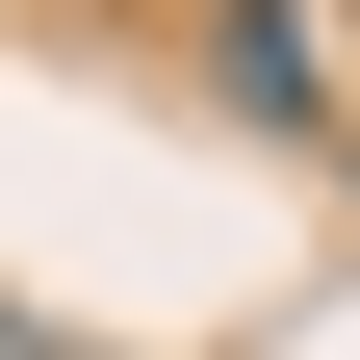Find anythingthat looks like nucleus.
I'll return each instance as SVG.
<instances>
[{"instance_id":"nucleus-2","label":"nucleus","mask_w":360,"mask_h":360,"mask_svg":"<svg viewBox=\"0 0 360 360\" xmlns=\"http://www.w3.org/2000/svg\"><path fill=\"white\" fill-rule=\"evenodd\" d=\"M0 360H103V335H52V309H0Z\"/></svg>"},{"instance_id":"nucleus-1","label":"nucleus","mask_w":360,"mask_h":360,"mask_svg":"<svg viewBox=\"0 0 360 360\" xmlns=\"http://www.w3.org/2000/svg\"><path fill=\"white\" fill-rule=\"evenodd\" d=\"M206 77H232V129H283V155H335V129H360L335 0H206Z\"/></svg>"}]
</instances>
